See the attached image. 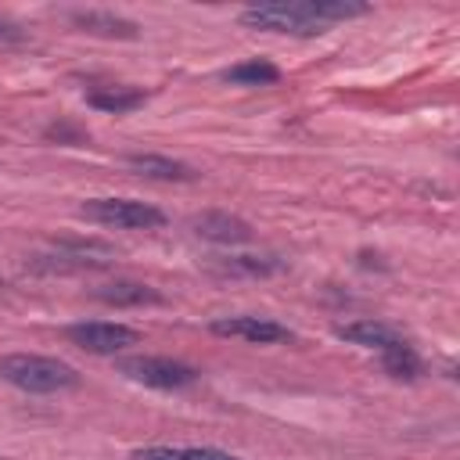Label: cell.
<instances>
[{
	"mask_svg": "<svg viewBox=\"0 0 460 460\" xmlns=\"http://www.w3.org/2000/svg\"><path fill=\"white\" fill-rule=\"evenodd\" d=\"M0 381L18 388V392H32V395H54V392H68L79 385V370L58 356H40V352H11L0 356Z\"/></svg>",
	"mask_w": 460,
	"mask_h": 460,
	"instance_id": "6da1fadb",
	"label": "cell"
},
{
	"mask_svg": "<svg viewBox=\"0 0 460 460\" xmlns=\"http://www.w3.org/2000/svg\"><path fill=\"white\" fill-rule=\"evenodd\" d=\"M241 25L259 29V32H277V36H298V40H313L323 36L327 25H320L305 0H280V4H255L241 11Z\"/></svg>",
	"mask_w": 460,
	"mask_h": 460,
	"instance_id": "7a4b0ae2",
	"label": "cell"
},
{
	"mask_svg": "<svg viewBox=\"0 0 460 460\" xmlns=\"http://www.w3.org/2000/svg\"><path fill=\"white\" fill-rule=\"evenodd\" d=\"M79 216L97 226H115V230H162L165 226L162 208L147 201H133V198H90L79 205Z\"/></svg>",
	"mask_w": 460,
	"mask_h": 460,
	"instance_id": "3957f363",
	"label": "cell"
},
{
	"mask_svg": "<svg viewBox=\"0 0 460 460\" xmlns=\"http://www.w3.org/2000/svg\"><path fill=\"white\" fill-rule=\"evenodd\" d=\"M119 374L144 388H158V392H176L198 381V367L172 359V356H126L119 359Z\"/></svg>",
	"mask_w": 460,
	"mask_h": 460,
	"instance_id": "277c9868",
	"label": "cell"
},
{
	"mask_svg": "<svg viewBox=\"0 0 460 460\" xmlns=\"http://www.w3.org/2000/svg\"><path fill=\"white\" fill-rule=\"evenodd\" d=\"M65 338L72 345H79L83 352L93 356H119L129 345H140V331L126 327V323H111V320H83V323H68Z\"/></svg>",
	"mask_w": 460,
	"mask_h": 460,
	"instance_id": "5b68a950",
	"label": "cell"
},
{
	"mask_svg": "<svg viewBox=\"0 0 460 460\" xmlns=\"http://www.w3.org/2000/svg\"><path fill=\"white\" fill-rule=\"evenodd\" d=\"M115 262V248L104 241H58L50 252L32 255L36 270H104Z\"/></svg>",
	"mask_w": 460,
	"mask_h": 460,
	"instance_id": "8992f818",
	"label": "cell"
},
{
	"mask_svg": "<svg viewBox=\"0 0 460 460\" xmlns=\"http://www.w3.org/2000/svg\"><path fill=\"white\" fill-rule=\"evenodd\" d=\"M208 331L219 338L248 341V345H284L295 338V331L288 323H277L270 316H219L208 323Z\"/></svg>",
	"mask_w": 460,
	"mask_h": 460,
	"instance_id": "52a82bcc",
	"label": "cell"
},
{
	"mask_svg": "<svg viewBox=\"0 0 460 460\" xmlns=\"http://www.w3.org/2000/svg\"><path fill=\"white\" fill-rule=\"evenodd\" d=\"M334 338L345 341V345H356V349H374V352H395V349H406L410 345L402 338V331H395L385 320H370V316L338 323L334 327Z\"/></svg>",
	"mask_w": 460,
	"mask_h": 460,
	"instance_id": "ba28073f",
	"label": "cell"
},
{
	"mask_svg": "<svg viewBox=\"0 0 460 460\" xmlns=\"http://www.w3.org/2000/svg\"><path fill=\"white\" fill-rule=\"evenodd\" d=\"M68 22L79 29V32H90V36H104V40H137L140 36V25L126 14H115V11H97V7H86V11H72Z\"/></svg>",
	"mask_w": 460,
	"mask_h": 460,
	"instance_id": "9c48e42d",
	"label": "cell"
},
{
	"mask_svg": "<svg viewBox=\"0 0 460 460\" xmlns=\"http://www.w3.org/2000/svg\"><path fill=\"white\" fill-rule=\"evenodd\" d=\"M190 230L212 244H244L252 241V226L241 219V216H230V212H201L190 219Z\"/></svg>",
	"mask_w": 460,
	"mask_h": 460,
	"instance_id": "30bf717a",
	"label": "cell"
},
{
	"mask_svg": "<svg viewBox=\"0 0 460 460\" xmlns=\"http://www.w3.org/2000/svg\"><path fill=\"white\" fill-rule=\"evenodd\" d=\"M288 262L277 255H252V252H230V255H212L208 270L219 277H273Z\"/></svg>",
	"mask_w": 460,
	"mask_h": 460,
	"instance_id": "8fae6325",
	"label": "cell"
},
{
	"mask_svg": "<svg viewBox=\"0 0 460 460\" xmlns=\"http://www.w3.org/2000/svg\"><path fill=\"white\" fill-rule=\"evenodd\" d=\"M126 165L137 176L162 180V183H190V180H198V169L194 165H187L180 158H169V155H129Z\"/></svg>",
	"mask_w": 460,
	"mask_h": 460,
	"instance_id": "7c38bea8",
	"label": "cell"
},
{
	"mask_svg": "<svg viewBox=\"0 0 460 460\" xmlns=\"http://www.w3.org/2000/svg\"><path fill=\"white\" fill-rule=\"evenodd\" d=\"M93 298L108 302V305H158L162 295L144 284V280H111V284H101L93 288Z\"/></svg>",
	"mask_w": 460,
	"mask_h": 460,
	"instance_id": "4fadbf2b",
	"label": "cell"
},
{
	"mask_svg": "<svg viewBox=\"0 0 460 460\" xmlns=\"http://www.w3.org/2000/svg\"><path fill=\"white\" fill-rule=\"evenodd\" d=\"M144 101H147V93L137 90V86H101V90H90L86 93V104L97 108V111H104V115H129Z\"/></svg>",
	"mask_w": 460,
	"mask_h": 460,
	"instance_id": "5bb4252c",
	"label": "cell"
},
{
	"mask_svg": "<svg viewBox=\"0 0 460 460\" xmlns=\"http://www.w3.org/2000/svg\"><path fill=\"white\" fill-rule=\"evenodd\" d=\"M133 460H237L216 446H144L133 449Z\"/></svg>",
	"mask_w": 460,
	"mask_h": 460,
	"instance_id": "9a60e30c",
	"label": "cell"
},
{
	"mask_svg": "<svg viewBox=\"0 0 460 460\" xmlns=\"http://www.w3.org/2000/svg\"><path fill=\"white\" fill-rule=\"evenodd\" d=\"M277 79H280V68L266 58H248L223 72V83H234V86H273Z\"/></svg>",
	"mask_w": 460,
	"mask_h": 460,
	"instance_id": "2e32d148",
	"label": "cell"
},
{
	"mask_svg": "<svg viewBox=\"0 0 460 460\" xmlns=\"http://www.w3.org/2000/svg\"><path fill=\"white\" fill-rule=\"evenodd\" d=\"M381 370H385L388 377L413 381V377L424 374V363H420V356L413 352V345H406V349H395V352H381Z\"/></svg>",
	"mask_w": 460,
	"mask_h": 460,
	"instance_id": "e0dca14e",
	"label": "cell"
},
{
	"mask_svg": "<svg viewBox=\"0 0 460 460\" xmlns=\"http://www.w3.org/2000/svg\"><path fill=\"white\" fill-rule=\"evenodd\" d=\"M22 40H25L22 22H14V18L0 14V43H22Z\"/></svg>",
	"mask_w": 460,
	"mask_h": 460,
	"instance_id": "ac0fdd59",
	"label": "cell"
}]
</instances>
